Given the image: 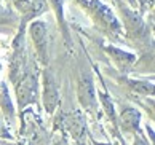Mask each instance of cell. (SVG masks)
Masks as SVG:
<instances>
[{
    "instance_id": "cell-2",
    "label": "cell",
    "mask_w": 155,
    "mask_h": 145,
    "mask_svg": "<svg viewBox=\"0 0 155 145\" xmlns=\"http://www.w3.org/2000/svg\"><path fill=\"white\" fill-rule=\"evenodd\" d=\"M43 82H45V94H43V102H45V108L47 112H54V108L58 107L59 102V91H58V85L53 77V73L50 70L45 72L43 75Z\"/></svg>"
},
{
    "instance_id": "cell-4",
    "label": "cell",
    "mask_w": 155,
    "mask_h": 145,
    "mask_svg": "<svg viewBox=\"0 0 155 145\" xmlns=\"http://www.w3.org/2000/svg\"><path fill=\"white\" fill-rule=\"evenodd\" d=\"M78 99L82 102V105L85 108H91L94 107L96 97H94V89H93V82L88 77H83L78 83Z\"/></svg>"
},
{
    "instance_id": "cell-5",
    "label": "cell",
    "mask_w": 155,
    "mask_h": 145,
    "mask_svg": "<svg viewBox=\"0 0 155 145\" xmlns=\"http://www.w3.org/2000/svg\"><path fill=\"white\" fill-rule=\"evenodd\" d=\"M31 35L34 38V42L37 43L38 51L42 53V57H45V45H47V27L43 22H34L31 26Z\"/></svg>"
},
{
    "instance_id": "cell-3",
    "label": "cell",
    "mask_w": 155,
    "mask_h": 145,
    "mask_svg": "<svg viewBox=\"0 0 155 145\" xmlns=\"http://www.w3.org/2000/svg\"><path fill=\"white\" fill-rule=\"evenodd\" d=\"M35 91H37L35 75L27 73L26 77L21 80V85L18 86V102H19V105L24 107L29 102H32L34 97H35Z\"/></svg>"
},
{
    "instance_id": "cell-6",
    "label": "cell",
    "mask_w": 155,
    "mask_h": 145,
    "mask_svg": "<svg viewBox=\"0 0 155 145\" xmlns=\"http://www.w3.org/2000/svg\"><path fill=\"white\" fill-rule=\"evenodd\" d=\"M139 124V113L134 108H125L122 112V126L125 129H137Z\"/></svg>"
},
{
    "instance_id": "cell-1",
    "label": "cell",
    "mask_w": 155,
    "mask_h": 145,
    "mask_svg": "<svg viewBox=\"0 0 155 145\" xmlns=\"http://www.w3.org/2000/svg\"><path fill=\"white\" fill-rule=\"evenodd\" d=\"M62 126L66 127V131L71 134L74 139L82 140L85 132H87V126H85V120L78 112H71V113H64L61 117Z\"/></svg>"
},
{
    "instance_id": "cell-10",
    "label": "cell",
    "mask_w": 155,
    "mask_h": 145,
    "mask_svg": "<svg viewBox=\"0 0 155 145\" xmlns=\"http://www.w3.org/2000/svg\"><path fill=\"white\" fill-rule=\"evenodd\" d=\"M101 99H102V102H104V107L107 110V113L110 115V118L114 120V105H112V102L109 101V97L106 94H101Z\"/></svg>"
},
{
    "instance_id": "cell-9",
    "label": "cell",
    "mask_w": 155,
    "mask_h": 145,
    "mask_svg": "<svg viewBox=\"0 0 155 145\" xmlns=\"http://www.w3.org/2000/svg\"><path fill=\"white\" fill-rule=\"evenodd\" d=\"M133 88L136 91L142 92V94H149V92H152V85H149V83H133Z\"/></svg>"
},
{
    "instance_id": "cell-11",
    "label": "cell",
    "mask_w": 155,
    "mask_h": 145,
    "mask_svg": "<svg viewBox=\"0 0 155 145\" xmlns=\"http://www.w3.org/2000/svg\"><path fill=\"white\" fill-rule=\"evenodd\" d=\"M94 145H109V143H94Z\"/></svg>"
},
{
    "instance_id": "cell-8",
    "label": "cell",
    "mask_w": 155,
    "mask_h": 145,
    "mask_svg": "<svg viewBox=\"0 0 155 145\" xmlns=\"http://www.w3.org/2000/svg\"><path fill=\"white\" fill-rule=\"evenodd\" d=\"M45 8H47V5H45V0H35V2L32 3L31 16H37L38 13H42Z\"/></svg>"
},
{
    "instance_id": "cell-7",
    "label": "cell",
    "mask_w": 155,
    "mask_h": 145,
    "mask_svg": "<svg viewBox=\"0 0 155 145\" xmlns=\"http://www.w3.org/2000/svg\"><path fill=\"white\" fill-rule=\"evenodd\" d=\"M93 5H96V10L99 11V14L102 16V19H106L109 24H112L114 27H117V21H115V18H114V14L110 13V10H107L106 7H102L101 3H93Z\"/></svg>"
}]
</instances>
